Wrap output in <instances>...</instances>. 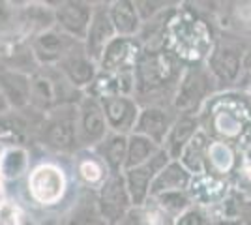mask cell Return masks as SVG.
Instances as JSON below:
<instances>
[{
	"mask_svg": "<svg viewBox=\"0 0 251 225\" xmlns=\"http://www.w3.org/2000/svg\"><path fill=\"white\" fill-rule=\"evenodd\" d=\"M189 197L195 206L201 208H212L214 204H218L223 201L227 195L230 193L229 182L221 176L216 175H201V176H193L191 184H189Z\"/></svg>",
	"mask_w": 251,
	"mask_h": 225,
	"instance_id": "18",
	"label": "cell"
},
{
	"mask_svg": "<svg viewBox=\"0 0 251 225\" xmlns=\"http://www.w3.org/2000/svg\"><path fill=\"white\" fill-rule=\"evenodd\" d=\"M161 45L178 60L201 64V60H206L214 47L208 21H204L197 11H180V4H176L165 19Z\"/></svg>",
	"mask_w": 251,
	"mask_h": 225,
	"instance_id": "2",
	"label": "cell"
},
{
	"mask_svg": "<svg viewBox=\"0 0 251 225\" xmlns=\"http://www.w3.org/2000/svg\"><path fill=\"white\" fill-rule=\"evenodd\" d=\"M28 133V122L19 111H10L0 117V143L10 147H21Z\"/></svg>",
	"mask_w": 251,
	"mask_h": 225,
	"instance_id": "31",
	"label": "cell"
},
{
	"mask_svg": "<svg viewBox=\"0 0 251 225\" xmlns=\"http://www.w3.org/2000/svg\"><path fill=\"white\" fill-rule=\"evenodd\" d=\"M109 17L113 23L116 36L120 38H137L141 32V17L131 0H113L109 2Z\"/></svg>",
	"mask_w": 251,
	"mask_h": 225,
	"instance_id": "22",
	"label": "cell"
},
{
	"mask_svg": "<svg viewBox=\"0 0 251 225\" xmlns=\"http://www.w3.org/2000/svg\"><path fill=\"white\" fill-rule=\"evenodd\" d=\"M159 150H161V147H157L154 141L147 139L139 133H129L127 135V156H126L124 171L147 163L152 156H156Z\"/></svg>",
	"mask_w": 251,
	"mask_h": 225,
	"instance_id": "30",
	"label": "cell"
},
{
	"mask_svg": "<svg viewBox=\"0 0 251 225\" xmlns=\"http://www.w3.org/2000/svg\"><path fill=\"white\" fill-rule=\"evenodd\" d=\"M246 47H242L238 40L227 38L225 42H214V47L204 60V66L210 72L214 83L221 88H230L234 86L242 77H244V54Z\"/></svg>",
	"mask_w": 251,
	"mask_h": 225,
	"instance_id": "5",
	"label": "cell"
},
{
	"mask_svg": "<svg viewBox=\"0 0 251 225\" xmlns=\"http://www.w3.org/2000/svg\"><path fill=\"white\" fill-rule=\"evenodd\" d=\"M244 72L251 77V47L244 54Z\"/></svg>",
	"mask_w": 251,
	"mask_h": 225,
	"instance_id": "36",
	"label": "cell"
},
{
	"mask_svg": "<svg viewBox=\"0 0 251 225\" xmlns=\"http://www.w3.org/2000/svg\"><path fill=\"white\" fill-rule=\"evenodd\" d=\"M201 129L214 141L240 143L251 131V103L248 96L225 90L214 94L199 113Z\"/></svg>",
	"mask_w": 251,
	"mask_h": 225,
	"instance_id": "1",
	"label": "cell"
},
{
	"mask_svg": "<svg viewBox=\"0 0 251 225\" xmlns=\"http://www.w3.org/2000/svg\"><path fill=\"white\" fill-rule=\"evenodd\" d=\"M75 43L79 42L66 36L56 26H51L47 30L34 34L32 40L28 42V47H30L36 64L40 68H54V66L60 64V60L74 49Z\"/></svg>",
	"mask_w": 251,
	"mask_h": 225,
	"instance_id": "11",
	"label": "cell"
},
{
	"mask_svg": "<svg viewBox=\"0 0 251 225\" xmlns=\"http://www.w3.org/2000/svg\"><path fill=\"white\" fill-rule=\"evenodd\" d=\"M54 11V26L75 42H84L92 21L94 4L83 0H64L51 4Z\"/></svg>",
	"mask_w": 251,
	"mask_h": 225,
	"instance_id": "10",
	"label": "cell"
},
{
	"mask_svg": "<svg viewBox=\"0 0 251 225\" xmlns=\"http://www.w3.org/2000/svg\"><path fill=\"white\" fill-rule=\"evenodd\" d=\"M169 161H171L169 156L163 152V149H161L156 156H152L147 163H143V165H139V167H133V169H126V171L122 173L133 208H141V206L147 204V201L150 199V186L154 182L157 173L161 171Z\"/></svg>",
	"mask_w": 251,
	"mask_h": 225,
	"instance_id": "12",
	"label": "cell"
},
{
	"mask_svg": "<svg viewBox=\"0 0 251 225\" xmlns=\"http://www.w3.org/2000/svg\"><path fill=\"white\" fill-rule=\"evenodd\" d=\"M116 38V32L113 28V23L109 17V4H94V13H92V21L88 26V32L84 38V51L92 60H100L103 54L105 47Z\"/></svg>",
	"mask_w": 251,
	"mask_h": 225,
	"instance_id": "17",
	"label": "cell"
},
{
	"mask_svg": "<svg viewBox=\"0 0 251 225\" xmlns=\"http://www.w3.org/2000/svg\"><path fill=\"white\" fill-rule=\"evenodd\" d=\"M6 203V192H4V178H2V169H0V212Z\"/></svg>",
	"mask_w": 251,
	"mask_h": 225,
	"instance_id": "37",
	"label": "cell"
},
{
	"mask_svg": "<svg viewBox=\"0 0 251 225\" xmlns=\"http://www.w3.org/2000/svg\"><path fill=\"white\" fill-rule=\"evenodd\" d=\"M201 129L199 117H191V115H180L175 118L173 126L169 129L165 143H163V152L169 156V160H178L182 150L186 149L189 141L193 139V135Z\"/></svg>",
	"mask_w": 251,
	"mask_h": 225,
	"instance_id": "20",
	"label": "cell"
},
{
	"mask_svg": "<svg viewBox=\"0 0 251 225\" xmlns=\"http://www.w3.org/2000/svg\"><path fill=\"white\" fill-rule=\"evenodd\" d=\"M101 101L90 94H83L77 101V143L81 150H94L107 137Z\"/></svg>",
	"mask_w": 251,
	"mask_h": 225,
	"instance_id": "9",
	"label": "cell"
},
{
	"mask_svg": "<svg viewBox=\"0 0 251 225\" xmlns=\"http://www.w3.org/2000/svg\"><path fill=\"white\" fill-rule=\"evenodd\" d=\"M25 34H28L25 8L13 2H0V42L19 45L15 40Z\"/></svg>",
	"mask_w": 251,
	"mask_h": 225,
	"instance_id": "24",
	"label": "cell"
},
{
	"mask_svg": "<svg viewBox=\"0 0 251 225\" xmlns=\"http://www.w3.org/2000/svg\"><path fill=\"white\" fill-rule=\"evenodd\" d=\"M60 74L64 75V79L70 83V85L77 88L79 92H86L90 85L94 83V79L98 77L100 70H98V62L92 60L86 51H84V45L81 42L75 43L74 49L64 56L60 60V64L54 66Z\"/></svg>",
	"mask_w": 251,
	"mask_h": 225,
	"instance_id": "14",
	"label": "cell"
},
{
	"mask_svg": "<svg viewBox=\"0 0 251 225\" xmlns=\"http://www.w3.org/2000/svg\"><path fill=\"white\" fill-rule=\"evenodd\" d=\"M218 10V23L225 32L236 38L251 36V2H230L221 4Z\"/></svg>",
	"mask_w": 251,
	"mask_h": 225,
	"instance_id": "23",
	"label": "cell"
},
{
	"mask_svg": "<svg viewBox=\"0 0 251 225\" xmlns=\"http://www.w3.org/2000/svg\"><path fill=\"white\" fill-rule=\"evenodd\" d=\"M75 173H77L79 180L84 186L96 188V190H100V186L111 175L109 169H107V165L101 161V158L96 154L94 150H83L81 152V156L75 161Z\"/></svg>",
	"mask_w": 251,
	"mask_h": 225,
	"instance_id": "26",
	"label": "cell"
},
{
	"mask_svg": "<svg viewBox=\"0 0 251 225\" xmlns=\"http://www.w3.org/2000/svg\"><path fill=\"white\" fill-rule=\"evenodd\" d=\"M45 147L60 154H72L79 149L77 143V103L60 105L47 115L42 129Z\"/></svg>",
	"mask_w": 251,
	"mask_h": 225,
	"instance_id": "7",
	"label": "cell"
},
{
	"mask_svg": "<svg viewBox=\"0 0 251 225\" xmlns=\"http://www.w3.org/2000/svg\"><path fill=\"white\" fill-rule=\"evenodd\" d=\"M11 111L10 103H8V100H6V96L2 94V90H0V117H4V115H8Z\"/></svg>",
	"mask_w": 251,
	"mask_h": 225,
	"instance_id": "35",
	"label": "cell"
},
{
	"mask_svg": "<svg viewBox=\"0 0 251 225\" xmlns=\"http://www.w3.org/2000/svg\"><path fill=\"white\" fill-rule=\"evenodd\" d=\"M30 158L25 147H8L0 152V169L2 178L6 180H19L25 173H28Z\"/></svg>",
	"mask_w": 251,
	"mask_h": 225,
	"instance_id": "29",
	"label": "cell"
},
{
	"mask_svg": "<svg viewBox=\"0 0 251 225\" xmlns=\"http://www.w3.org/2000/svg\"><path fill=\"white\" fill-rule=\"evenodd\" d=\"M244 175H246V178H248V180H250V184H251V163H250V165H246Z\"/></svg>",
	"mask_w": 251,
	"mask_h": 225,
	"instance_id": "38",
	"label": "cell"
},
{
	"mask_svg": "<svg viewBox=\"0 0 251 225\" xmlns=\"http://www.w3.org/2000/svg\"><path fill=\"white\" fill-rule=\"evenodd\" d=\"M143 53V43L137 38H120L116 36L105 47L101 58L98 60L100 74H127L133 72L139 56Z\"/></svg>",
	"mask_w": 251,
	"mask_h": 225,
	"instance_id": "13",
	"label": "cell"
},
{
	"mask_svg": "<svg viewBox=\"0 0 251 225\" xmlns=\"http://www.w3.org/2000/svg\"><path fill=\"white\" fill-rule=\"evenodd\" d=\"M94 152L101 158L109 173H124L126 156H127V135L122 133H113L109 131Z\"/></svg>",
	"mask_w": 251,
	"mask_h": 225,
	"instance_id": "25",
	"label": "cell"
},
{
	"mask_svg": "<svg viewBox=\"0 0 251 225\" xmlns=\"http://www.w3.org/2000/svg\"><path fill=\"white\" fill-rule=\"evenodd\" d=\"M175 111L163 105H141L133 133L154 141L157 147H163L169 129L175 122Z\"/></svg>",
	"mask_w": 251,
	"mask_h": 225,
	"instance_id": "16",
	"label": "cell"
},
{
	"mask_svg": "<svg viewBox=\"0 0 251 225\" xmlns=\"http://www.w3.org/2000/svg\"><path fill=\"white\" fill-rule=\"evenodd\" d=\"M251 225V199H242V224Z\"/></svg>",
	"mask_w": 251,
	"mask_h": 225,
	"instance_id": "34",
	"label": "cell"
},
{
	"mask_svg": "<svg viewBox=\"0 0 251 225\" xmlns=\"http://www.w3.org/2000/svg\"><path fill=\"white\" fill-rule=\"evenodd\" d=\"M246 96H248V100H250V103H251V77L248 79V94H246Z\"/></svg>",
	"mask_w": 251,
	"mask_h": 225,
	"instance_id": "39",
	"label": "cell"
},
{
	"mask_svg": "<svg viewBox=\"0 0 251 225\" xmlns=\"http://www.w3.org/2000/svg\"><path fill=\"white\" fill-rule=\"evenodd\" d=\"M96 208L105 225H120L126 216L133 210L122 173H111L107 180L100 186Z\"/></svg>",
	"mask_w": 251,
	"mask_h": 225,
	"instance_id": "8",
	"label": "cell"
},
{
	"mask_svg": "<svg viewBox=\"0 0 251 225\" xmlns=\"http://www.w3.org/2000/svg\"><path fill=\"white\" fill-rule=\"evenodd\" d=\"M193 175L178 160H171L156 175L154 182L150 186V197H156L169 192H188Z\"/></svg>",
	"mask_w": 251,
	"mask_h": 225,
	"instance_id": "21",
	"label": "cell"
},
{
	"mask_svg": "<svg viewBox=\"0 0 251 225\" xmlns=\"http://www.w3.org/2000/svg\"><path fill=\"white\" fill-rule=\"evenodd\" d=\"M216 90H218V86L214 83L210 72L206 70V66L191 64L184 68V72L180 75L176 90L173 94L171 109L175 111L176 117L180 115L199 117L201 109L216 94Z\"/></svg>",
	"mask_w": 251,
	"mask_h": 225,
	"instance_id": "4",
	"label": "cell"
},
{
	"mask_svg": "<svg viewBox=\"0 0 251 225\" xmlns=\"http://www.w3.org/2000/svg\"><path fill=\"white\" fill-rule=\"evenodd\" d=\"M0 90L6 96L11 111H25L28 107L30 94V75L11 70L8 66H0Z\"/></svg>",
	"mask_w": 251,
	"mask_h": 225,
	"instance_id": "19",
	"label": "cell"
},
{
	"mask_svg": "<svg viewBox=\"0 0 251 225\" xmlns=\"http://www.w3.org/2000/svg\"><path fill=\"white\" fill-rule=\"evenodd\" d=\"M210 137L199 129L193 139L186 145V149L182 150L178 161L188 169L193 176H201V175H206V152H208Z\"/></svg>",
	"mask_w": 251,
	"mask_h": 225,
	"instance_id": "27",
	"label": "cell"
},
{
	"mask_svg": "<svg viewBox=\"0 0 251 225\" xmlns=\"http://www.w3.org/2000/svg\"><path fill=\"white\" fill-rule=\"evenodd\" d=\"M173 225H212V222H210L208 212L204 208L193 204L191 208H188L186 212L178 216Z\"/></svg>",
	"mask_w": 251,
	"mask_h": 225,
	"instance_id": "33",
	"label": "cell"
},
{
	"mask_svg": "<svg viewBox=\"0 0 251 225\" xmlns=\"http://www.w3.org/2000/svg\"><path fill=\"white\" fill-rule=\"evenodd\" d=\"M182 72V62L169 53L163 45L143 47V53L133 70L135 100L139 105L145 101V98H154L150 105H159L157 100L163 96H169L173 101V94L176 90Z\"/></svg>",
	"mask_w": 251,
	"mask_h": 225,
	"instance_id": "3",
	"label": "cell"
},
{
	"mask_svg": "<svg viewBox=\"0 0 251 225\" xmlns=\"http://www.w3.org/2000/svg\"><path fill=\"white\" fill-rule=\"evenodd\" d=\"M26 190L30 199L43 208L54 206L64 199L68 190V178L60 165L56 163H40L32 167L26 176Z\"/></svg>",
	"mask_w": 251,
	"mask_h": 225,
	"instance_id": "6",
	"label": "cell"
},
{
	"mask_svg": "<svg viewBox=\"0 0 251 225\" xmlns=\"http://www.w3.org/2000/svg\"><path fill=\"white\" fill-rule=\"evenodd\" d=\"M236 167V152L234 147L223 141H210L206 152V173L225 178Z\"/></svg>",
	"mask_w": 251,
	"mask_h": 225,
	"instance_id": "28",
	"label": "cell"
},
{
	"mask_svg": "<svg viewBox=\"0 0 251 225\" xmlns=\"http://www.w3.org/2000/svg\"><path fill=\"white\" fill-rule=\"evenodd\" d=\"M150 203L156 206L159 212L167 216L169 220H176L182 212H186L188 208L193 206V201L189 197L188 192H169V193H161V195H156V197H150L148 199Z\"/></svg>",
	"mask_w": 251,
	"mask_h": 225,
	"instance_id": "32",
	"label": "cell"
},
{
	"mask_svg": "<svg viewBox=\"0 0 251 225\" xmlns=\"http://www.w3.org/2000/svg\"><path fill=\"white\" fill-rule=\"evenodd\" d=\"M100 101H101L109 131L122 133V135L133 133L137 117L141 111V105L135 96H107L101 98Z\"/></svg>",
	"mask_w": 251,
	"mask_h": 225,
	"instance_id": "15",
	"label": "cell"
}]
</instances>
